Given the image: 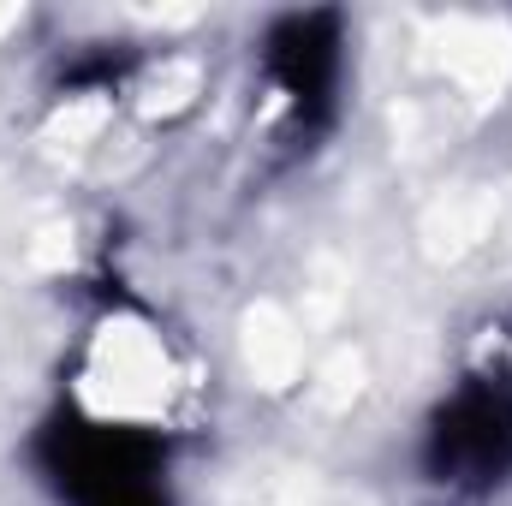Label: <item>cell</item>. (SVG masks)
I'll use <instances>...</instances> for the list:
<instances>
[{"label": "cell", "instance_id": "cell-1", "mask_svg": "<svg viewBox=\"0 0 512 506\" xmlns=\"http://www.w3.org/2000/svg\"><path fill=\"white\" fill-rule=\"evenodd\" d=\"M36 465L60 506H173L167 447L149 429L102 417H54L36 441Z\"/></svg>", "mask_w": 512, "mask_h": 506}, {"label": "cell", "instance_id": "cell-2", "mask_svg": "<svg viewBox=\"0 0 512 506\" xmlns=\"http://www.w3.org/2000/svg\"><path fill=\"white\" fill-rule=\"evenodd\" d=\"M423 471L441 489L489 495L512 471V387L501 376H477L453 387L423 435Z\"/></svg>", "mask_w": 512, "mask_h": 506}, {"label": "cell", "instance_id": "cell-3", "mask_svg": "<svg viewBox=\"0 0 512 506\" xmlns=\"http://www.w3.org/2000/svg\"><path fill=\"white\" fill-rule=\"evenodd\" d=\"M262 66L298 126H328L340 96V18L334 12L280 18L262 42Z\"/></svg>", "mask_w": 512, "mask_h": 506}]
</instances>
